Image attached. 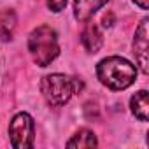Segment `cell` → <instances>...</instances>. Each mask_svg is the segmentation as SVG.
<instances>
[{
	"label": "cell",
	"instance_id": "5",
	"mask_svg": "<svg viewBox=\"0 0 149 149\" xmlns=\"http://www.w3.org/2000/svg\"><path fill=\"white\" fill-rule=\"evenodd\" d=\"M149 19H142L139 28L135 30V39H133V54H135V60L140 67V70L144 74L149 72Z\"/></svg>",
	"mask_w": 149,
	"mask_h": 149
},
{
	"label": "cell",
	"instance_id": "11",
	"mask_svg": "<svg viewBox=\"0 0 149 149\" xmlns=\"http://www.w3.org/2000/svg\"><path fill=\"white\" fill-rule=\"evenodd\" d=\"M65 6H67V0H47V7L53 13H60Z\"/></svg>",
	"mask_w": 149,
	"mask_h": 149
},
{
	"label": "cell",
	"instance_id": "6",
	"mask_svg": "<svg viewBox=\"0 0 149 149\" xmlns=\"http://www.w3.org/2000/svg\"><path fill=\"white\" fill-rule=\"evenodd\" d=\"M107 2L109 0H74V18L77 21H90L91 16Z\"/></svg>",
	"mask_w": 149,
	"mask_h": 149
},
{
	"label": "cell",
	"instance_id": "2",
	"mask_svg": "<svg viewBox=\"0 0 149 149\" xmlns=\"http://www.w3.org/2000/svg\"><path fill=\"white\" fill-rule=\"evenodd\" d=\"M28 51L39 67H47L60 54L58 35L51 26H37L28 35Z\"/></svg>",
	"mask_w": 149,
	"mask_h": 149
},
{
	"label": "cell",
	"instance_id": "4",
	"mask_svg": "<svg viewBox=\"0 0 149 149\" xmlns=\"http://www.w3.org/2000/svg\"><path fill=\"white\" fill-rule=\"evenodd\" d=\"M9 139L11 146L16 149H30L35 139V125L33 118L26 112H19L13 118L9 125Z\"/></svg>",
	"mask_w": 149,
	"mask_h": 149
},
{
	"label": "cell",
	"instance_id": "8",
	"mask_svg": "<svg viewBox=\"0 0 149 149\" xmlns=\"http://www.w3.org/2000/svg\"><path fill=\"white\" fill-rule=\"evenodd\" d=\"M130 107L132 112L135 114V118H139L140 121H147L149 118V95L146 90L137 91L132 98H130Z\"/></svg>",
	"mask_w": 149,
	"mask_h": 149
},
{
	"label": "cell",
	"instance_id": "10",
	"mask_svg": "<svg viewBox=\"0 0 149 149\" xmlns=\"http://www.w3.org/2000/svg\"><path fill=\"white\" fill-rule=\"evenodd\" d=\"M2 26H0V35H2V40H11L13 39V30L16 26V16L11 18V21L7 19V11L2 14V19H0Z\"/></svg>",
	"mask_w": 149,
	"mask_h": 149
},
{
	"label": "cell",
	"instance_id": "9",
	"mask_svg": "<svg viewBox=\"0 0 149 149\" xmlns=\"http://www.w3.org/2000/svg\"><path fill=\"white\" fill-rule=\"evenodd\" d=\"M97 146H98V140H97L95 133L86 128L79 130L67 142V147H97Z\"/></svg>",
	"mask_w": 149,
	"mask_h": 149
},
{
	"label": "cell",
	"instance_id": "7",
	"mask_svg": "<svg viewBox=\"0 0 149 149\" xmlns=\"http://www.w3.org/2000/svg\"><path fill=\"white\" fill-rule=\"evenodd\" d=\"M81 42H83V46L88 53H97L104 44V37H102L98 26L93 25V23H88L84 26L83 33H81Z\"/></svg>",
	"mask_w": 149,
	"mask_h": 149
},
{
	"label": "cell",
	"instance_id": "12",
	"mask_svg": "<svg viewBox=\"0 0 149 149\" xmlns=\"http://www.w3.org/2000/svg\"><path fill=\"white\" fill-rule=\"evenodd\" d=\"M133 2H135L140 9H147V7H149V0H133Z\"/></svg>",
	"mask_w": 149,
	"mask_h": 149
},
{
	"label": "cell",
	"instance_id": "1",
	"mask_svg": "<svg viewBox=\"0 0 149 149\" xmlns=\"http://www.w3.org/2000/svg\"><path fill=\"white\" fill-rule=\"evenodd\" d=\"M97 76L104 86H107L109 90L119 91V90H126L135 83L137 68L126 58L109 56L97 65Z\"/></svg>",
	"mask_w": 149,
	"mask_h": 149
},
{
	"label": "cell",
	"instance_id": "3",
	"mask_svg": "<svg viewBox=\"0 0 149 149\" xmlns=\"http://www.w3.org/2000/svg\"><path fill=\"white\" fill-rule=\"evenodd\" d=\"M83 88L81 81L76 77H68L65 74H49L42 77L40 83V91L46 98V102L53 107H61L65 105L74 93H77Z\"/></svg>",
	"mask_w": 149,
	"mask_h": 149
}]
</instances>
